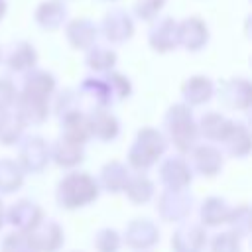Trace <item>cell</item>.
I'll list each match as a JSON object with an SVG mask.
<instances>
[{
	"label": "cell",
	"instance_id": "obj_1",
	"mask_svg": "<svg viewBox=\"0 0 252 252\" xmlns=\"http://www.w3.org/2000/svg\"><path fill=\"white\" fill-rule=\"evenodd\" d=\"M96 197V183L83 173H73L59 183L57 199L61 207H81Z\"/></svg>",
	"mask_w": 252,
	"mask_h": 252
},
{
	"label": "cell",
	"instance_id": "obj_2",
	"mask_svg": "<svg viewBox=\"0 0 252 252\" xmlns=\"http://www.w3.org/2000/svg\"><path fill=\"white\" fill-rule=\"evenodd\" d=\"M165 142L154 130H144L138 134L134 148L130 150V161L134 167H148L156 161V158L163 152Z\"/></svg>",
	"mask_w": 252,
	"mask_h": 252
},
{
	"label": "cell",
	"instance_id": "obj_3",
	"mask_svg": "<svg viewBox=\"0 0 252 252\" xmlns=\"http://www.w3.org/2000/svg\"><path fill=\"white\" fill-rule=\"evenodd\" d=\"M167 130H169L175 146L181 152L189 150L191 144L195 142V128L191 122V112L183 106L171 108V112L167 114Z\"/></svg>",
	"mask_w": 252,
	"mask_h": 252
},
{
	"label": "cell",
	"instance_id": "obj_4",
	"mask_svg": "<svg viewBox=\"0 0 252 252\" xmlns=\"http://www.w3.org/2000/svg\"><path fill=\"white\" fill-rule=\"evenodd\" d=\"M28 240L35 250H47L53 252L61 244V230L55 222H41V219L30 228Z\"/></svg>",
	"mask_w": 252,
	"mask_h": 252
},
{
	"label": "cell",
	"instance_id": "obj_5",
	"mask_svg": "<svg viewBox=\"0 0 252 252\" xmlns=\"http://www.w3.org/2000/svg\"><path fill=\"white\" fill-rule=\"evenodd\" d=\"M203 242H205L203 230L199 226H193V224L181 226L175 232L173 240H171V244L175 246L177 252H199L201 246H203Z\"/></svg>",
	"mask_w": 252,
	"mask_h": 252
},
{
	"label": "cell",
	"instance_id": "obj_6",
	"mask_svg": "<svg viewBox=\"0 0 252 252\" xmlns=\"http://www.w3.org/2000/svg\"><path fill=\"white\" fill-rule=\"evenodd\" d=\"M22 161L28 169L37 171L47 161V146L41 138H30L22 148Z\"/></svg>",
	"mask_w": 252,
	"mask_h": 252
},
{
	"label": "cell",
	"instance_id": "obj_7",
	"mask_svg": "<svg viewBox=\"0 0 252 252\" xmlns=\"http://www.w3.org/2000/svg\"><path fill=\"white\" fill-rule=\"evenodd\" d=\"M39 219H41V213L33 203L20 201L10 209V222L18 224L20 228H32Z\"/></svg>",
	"mask_w": 252,
	"mask_h": 252
},
{
	"label": "cell",
	"instance_id": "obj_8",
	"mask_svg": "<svg viewBox=\"0 0 252 252\" xmlns=\"http://www.w3.org/2000/svg\"><path fill=\"white\" fill-rule=\"evenodd\" d=\"M161 177L163 181L171 187V189H181L189 179H191V173L187 169V165L179 159H169L167 163H163L161 167Z\"/></svg>",
	"mask_w": 252,
	"mask_h": 252
},
{
	"label": "cell",
	"instance_id": "obj_9",
	"mask_svg": "<svg viewBox=\"0 0 252 252\" xmlns=\"http://www.w3.org/2000/svg\"><path fill=\"white\" fill-rule=\"evenodd\" d=\"M53 156H55V161L61 163V165H73L77 161H81L83 154H81V144L77 142H71L67 138L63 140H57L55 144V150H53Z\"/></svg>",
	"mask_w": 252,
	"mask_h": 252
},
{
	"label": "cell",
	"instance_id": "obj_10",
	"mask_svg": "<svg viewBox=\"0 0 252 252\" xmlns=\"http://www.w3.org/2000/svg\"><path fill=\"white\" fill-rule=\"evenodd\" d=\"M89 132H93L96 138L108 140V138H114V136H116L118 124H116V120H114L110 114L98 112V114H94V116L89 120Z\"/></svg>",
	"mask_w": 252,
	"mask_h": 252
},
{
	"label": "cell",
	"instance_id": "obj_11",
	"mask_svg": "<svg viewBox=\"0 0 252 252\" xmlns=\"http://www.w3.org/2000/svg\"><path fill=\"white\" fill-rule=\"evenodd\" d=\"M195 163L205 175H215L217 169L222 165V159H220V154L215 148L205 146V148H199L195 152Z\"/></svg>",
	"mask_w": 252,
	"mask_h": 252
},
{
	"label": "cell",
	"instance_id": "obj_12",
	"mask_svg": "<svg viewBox=\"0 0 252 252\" xmlns=\"http://www.w3.org/2000/svg\"><path fill=\"white\" fill-rule=\"evenodd\" d=\"M201 124H203V134L213 140H224L232 128V124L219 114H207Z\"/></svg>",
	"mask_w": 252,
	"mask_h": 252
},
{
	"label": "cell",
	"instance_id": "obj_13",
	"mask_svg": "<svg viewBox=\"0 0 252 252\" xmlns=\"http://www.w3.org/2000/svg\"><path fill=\"white\" fill-rule=\"evenodd\" d=\"M211 91H213L211 83H209L207 79H203V77H195V79H191V81L185 85V89H183L185 98H187L191 104H199V102L209 100Z\"/></svg>",
	"mask_w": 252,
	"mask_h": 252
},
{
	"label": "cell",
	"instance_id": "obj_14",
	"mask_svg": "<svg viewBox=\"0 0 252 252\" xmlns=\"http://www.w3.org/2000/svg\"><path fill=\"white\" fill-rule=\"evenodd\" d=\"M201 217L207 224H219L228 220V209L220 199H209L201 209Z\"/></svg>",
	"mask_w": 252,
	"mask_h": 252
},
{
	"label": "cell",
	"instance_id": "obj_15",
	"mask_svg": "<svg viewBox=\"0 0 252 252\" xmlns=\"http://www.w3.org/2000/svg\"><path fill=\"white\" fill-rule=\"evenodd\" d=\"M20 183H22V173L18 171V167H16L12 161L2 159V161H0V191L10 193V191H14Z\"/></svg>",
	"mask_w": 252,
	"mask_h": 252
},
{
	"label": "cell",
	"instance_id": "obj_16",
	"mask_svg": "<svg viewBox=\"0 0 252 252\" xmlns=\"http://www.w3.org/2000/svg\"><path fill=\"white\" fill-rule=\"evenodd\" d=\"M22 118L16 114H2L0 118V140L4 144H12L14 140H18L20 132H22Z\"/></svg>",
	"mask_w": 252,
	"mask_h": 252
},
{
	"label": "cell",
	"instance_id": "obj_17",
	"mask_svg": "<svg viewBox=\"0 0 252 252\" xmlns=\"http://www.w3.org/2000/svg\"><path fill=\"white\" fill-rule=\"evenodd\" d=\"M102 181H104V187H106L108 191H120V189L126 185L128 177H126L124 167H122L120 163H110V165H106L104 171H102Z\"/></svg>",
	"mask_w": 252,
	"mask_h": 252
},
{
	"label": "cell",
	"instance_id": "obj_18",
	"mask_svg": "<svg viewBox=\"0 0 252 252\" xmlns=\"http://www.w3.org/2000/svg\"><path fill=\"white\" fill-rule=\"evenodd\" d=\"M33 61H35L33 49L30 45H26V43H18V45H14V51H12L10 59H8V65L12 69H16V71H22V69L33 65Z\"/></svg>",
	"mask_w": 252,
	"mask_h": 252
},
{
	"label": "cell",
	"instance_id": "obj_19",
	"mask_svg": "<svg viewBox=\"0 0 252 252\" xmlns=\"http://www.w3.org/2000/svg\"><path fill=\"white\" fill-rule=\"evenodd\" d=\"M154 224H150L148 220H138V222H132L130 228H128V242L136 248H142V246H150L152 240L146 238L148 232H154Z\"/></svg>",
	"mask_w": 252,
	"mask_h": 252
},
{
	"label": "cell",
	"instance_id": "obj_20",
	"mask_svg": "<svg viewBox=\"0 0 252 252\" xmlns=\"http://www.w3.org/2000/svg\"><path fill=\"white\" fill-rule=\"evenodd\" d=\"M124 187H126V191H128L132 201H146L152 195V183L146 177H142V175L126 181Z\"/></svg>",
	"mask_w": 252,
	"mask_h": 252
},
{
	"label": "cell",
	"instance_id": "obj_21",
	"mask_svg": "<svg viewBox=\"0 0 252 252\" xmlns=\"http://www.w3.org/2000/svg\"><path fill=\"white\" fill-rule=\"evenodd\" d=\"M2 250L4 252H35V248L32 246V242L24 234H10L4 240Z\"/></svg>",
	"mask_w": 252,
	"mask_h": 252
},
{
	"label": "cell",
	"instance_id": "obj_22",
	"mask_svg": "<svg viewBox=\"0 0 252 252\" xmlns=\"http://www.w3.org/2000/svg\"><path fill=\"white\" fill-rule=\"evenodd\" d=\"M94 244H96V248H98L100 252H116L120 240H118V234H116L114 230H102V232L96 236Z\"/></svg>",
	"mask_w": 252,
	"mask_h": 252
},
{
	"label": "cell",
	"instance_id": "obj_23",
	"mask_svg": "<svg viewBox=\"0 0 252 252\" xmlns=\"http://www.w3.org/2000/svg\"><path fill=\"white\" fill-rule=\"evenodd\" d=\"M114 63V53L106 49H94L89 57V65L94 69H108Z\"/></svg>",
	"mask_w": 252,
	"mask_h": 252
},
{
	"label": "cell",
	"instance_id": "obj_24",
	"mask_svg": "<svg viewBox=\"0 0 252 252\" xmlns=\"http://www.w3.org/2000/svg\"><path fill=\"white\" fill-rule=\"evenodd\" d=\"M213 252H238V240L234 234H219L213 244Z\"/></svg>",
	"mask_w": 252,
	"mask_h": 252
},
{
	"label": "cell",
	"instance_id": "obj_25",
	"mask_svg": "<svg viewBox=\"0 0 252 252\" xmlns=\"http://www.w3.org/2000/svg\"><path fill=\"white\" fill-rule=\"evenodd\" d=\"M14 100V89L8 81H0V104H10Z\"/></svg>",
	"mask_w": 252,
	"mask_h": 252
},
{
	"label": "cell",
	"instance_id": "obj_26",
	"mask_svg": "<svg viewBox=\"0 0 252 252\" xmlns=\"http://www.w3.org/2000/svg\"><path fill=\"white\" fill-rule=\"evenodd\" d=\"M4 14V0H0V16Z\"/></svg>",
	"mask_w": 252,
	"mask_h": 252
},
{
	"label": "cell",
	"instance_id": "obj_27",
	"mask_svg": "<svg viewBox=\"0 0 252 252\" xmlns=\"http://www.w3.org/2000/svg\"><path fill=\"white\" fill-rule=\"evenodd\" d=\"M0 220H2V203H0Z\"/></svg>",
	"mask_w": 252,
	"mask_h": 252
},
{
	"label": "cell",
	"instance_id": "obj_28",
	"mask_svg": "<svg viewBox=\"0 0 252 252\" xmlns=\"http://www.w3.org/2000/svg\"><path fill=\"white\" fill-rule=\"evenodd\" d=\"M2 114H4V112H2V110H0V118H2Z\"/></svg>",
	"mask_w": 252,
	"mask_h": 252
}]
</instances>
